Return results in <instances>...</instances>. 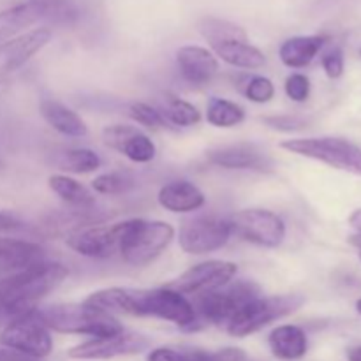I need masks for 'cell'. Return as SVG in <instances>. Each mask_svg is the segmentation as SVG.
Wrapping results in <instances>:
<instances>
[{"label": "cell", "instance_id": "1", "mask_svg": "<svg viewBox=\"0 0 361 361\" xmlns=\"http://www.w3.org/2000/svg\"><path fill=\"white\" fill-rule=\"evenodd\" d=\"M83 303L111 316L126 314V316L155 317L176 324L182 330H197L192 303L169 288H108L92 293Z\"/></svg>", "mask_w": 361, "mask_h": 361}, {"label": "cell", "instance_id": "2", "mask_svg": "<svg viewBox=\"0 0 361 361\" xmlns=\"http://www.w3.org/2000/svg\"><path fill=\"white\" fill-rule=\"evenodd\" d=\"M69 270L62 263H42L0 279V330L32 312L39 303L67 279Z\"/></svg>", "mask_w": 361, "mask_h": 361}, {"label": "cell", "instance_id": "3", "mask_svg": "<svg viewBox=\"0 0 361 361\" xmlns=\"http://www.w3.org/2000/svg\"><path fill=\"white\" fill-rule=\"evenodd\" d=\"M35 314L49 331L56 334L101 338L123 331V326L115 316L92 309L85 303H56L42 309L37 307Z\"/></svg>", "mask_w": 361, "mask_h": 361}, {"label": "cell", "instance_id": "4", "mask_svg": "<svg viewBox=\"0 0 361 361\" xmlns=\"http://www.w3.org/2000/svg\"><path fill=\"white\" fill-rule=\"evenodd\" d=\"M173 238L175 229L168 222L129 219L126 221L118 252L130 267H147L168 249Z\"/></svg>", "mask_w": 361, "mask_h": 361}, {"label": "cell", "instance_id": "5", "mask_svg": "<svg viewBox=\"0 0 361 361\" xmlns=\"http://www.w3.org/2000/svg\"><path fill=\"white\" fill-rule=\"evenodd\" d=\"M257 296H261L259 286L252 281H245V279L228 282L215 291L196 296V303H192V307L196 312L197 328L203 324L228 326L229 321Z\"/></svg>", "mask_w": 361, "mask_h": 361}, {"label": "cell", "instance_id": "6", "mask_svg": "<svg viewBox=\"0 0 361 361\" xmlns=\"http://www.w3.org/2000/svg\"><path fill=\"white\" fill-rule=\"evenodd\" d=\"M303 303H305V298L302 295L257 296L229 321L226 330L231 337H249V335L263 330L274 321L295 314L296 310L302 309Z\"/></svg>", "mask_w": 361, "mask_h": 361}, {"label": "cell", "instance_id": "7", "mask_svg": "<svg viewBox=\"0 0 361 361\" xmlns=\"http://www.w3.org/2000/svg\"><path fill=\"white\" fill-rule=\"evenodd\" d=\"M281 148L300 157L319 161L341 171L361 176V148L342 137H300L286 140Z\"/></svg>", "mask_w": 361, "mask_h": 361}, {"label": "cell", "instance_id": "8", "mask_svg": "<svg viewBox=\"0 0 361 361\" xmlns=\"http://www.w3.org/2000/svg\"><path fill=\"white\" fill-rule=\"evenodd\" d=\"M233 235L259 247L275 249L286 238V222L277 214L261 208L236 212L231 219Z\"/></svg>", "mask_w": 361, "mask_h": 361}, {"label": "cell", "instance_id": "9", "mask_svg": "<svg viewBox=\"0 0 361 361\" xmlns=\"http://www.w3.org/2000/svg\"><path fill=\"white\" fill-rule=\"evenodd\" d=\"M0 344L18 353L44 360L53 351V338L35 310L13 321L0 331Z\"/></svg>", "mask_w": 361, "mask_h": 361}, {"label": "cell", "instance_id": "10", "mask_svg": "<svg viewBox=\"0 0 361 361\" xmlns=\"http://www.w3.org/2000/svg\"><path fill=\"white\" fill-rule=\"evenodd\" d=\"M231 235L229 221L219 217H196L183 222L178 231V243L183 252L203 256L222 249Z\"/></svg>", "mask_w": 361, "mask_h": 361}, {"label": "cell", "instance_id": "11", "mask_svg": "<svg viewBox=\"0 0 361 361\" xmlns=\"http://www.w3.org/2000/svg\"><path fill=\"white\" fill-rule=\"evenodd\" d=\"M236 271H238V268L231 261H203V263L194 264L189 270L183 271L178 279L169 282L166 288L173 289V291L180 293L183 296H201L204 293L215 291V289L222 288L228 282H231Z\"/></svg>", "mask_w": 361, "mask_h": 361}, {"label": "cell", "instance_id": "12", "mask_svg": "<svg viewBox=\"0 0 361 361\" xmlns=\"http://www.w3.org/2000/svg\"><path fill=\"white\" fill-rule=\"evenodd\" d=\"M123 229H126V221L81 228L71 233L66 238V243L80 256L92 257V259H106L118 252Z\"/></svg>", "mask_w": 361, "mask_h": 361}, {"label": "cell", "instance_id": "13", "mask_svg": "<svg viewBox=\"0 0 361 361\" xmlns=\"http://www.w3.org/2000/svg\"><path fill=\"white\" fill-rule=\"evenodd\" d=\"M150 345V338L145 335L123 330L122 334L111 335V337L90 338L83 344L74 345L67 355L73 360H111L118 356L140 355L147 351Z\"/></svg>", "mask_w": 361, "mask_h": 361}, {"label": "cell", "instance_id": "14", "mask_svg": "<svg viewBox=\"0 0 361 361\" xmlns=\"http://www.w3.org/2000/svg\"><path fill=\"white\" fill-rule=\"evenodd\" d=\"M102 140L106 147L118 152L120 155L136 164H148L157 155V147L154 141L134 126H126V123L108 126L102 130Z\"/></svg>", "mask_w": 361, "mask_h": 361}, {"label": "cell", "instance_id": "15", "mask_svg": "<svg viewBox=\"0 0 361 361\" xmlns=\"http://www.w3.org/2000/svg\"><path fill=\"white\" fill-rule=\"evenodd\" d=\"M49 41H51V30L41 27L0 44V81L23 67Z\"/></svg>", "mask_w": 361, "mask_h": 361}, {"label": "cell", "instance_id": "16", "mask_svg": "<svg viewBox=\"0 0 361 361\" xmlns=\"http://www.w3.org/2000/svg\"><path fill=\"white\" fill-rule=\"evenodd\" d=\"M210 164L224 169H245V171L268 173L274 169V159L257 145L236 143L219 147L207 154Z\"/></svg>", "mask_w": 361, "mask_h": 361}, {"label": "cell", "instance_id": "17", "mask_svg": "<svg viewBox=\"0 0 361 361\" xmlns=\"http://www.w3.org/2000/svg\"><path fill=\"white\" fill-rule=\"evenodd\" d=\"M176 63L183 80L194 87L208 85L219 71L217 56L203 46H182L176 51Z\"/></svg>", "mask_w": 361, "mask_h": 361}, {"label": "cell", "instance_id": "18", "mask_svg": "<svg viewBox=\"0 0 361 361\" xmlns=\"http://www.w3.org/2000/svg\"><path fill=\"white\" fill-rule=\"evenodd\" d=\"M44 261L39 243L16 238H0V275H9Z\"/></svg>", "mask_w": 361, "mask_h": 361}, {"label": "cell", "instance_id": "19", "mask_svg": "<svg viewBox=\"0 0 361 361\" xmlns=\"http://www.w3.org/2000/svg\"><path fill=\"white\" fill-rule=\"evenodd\" d=\"M157 201L164 210L173 214H190L200 210L204 204L203 190L187 180H176V182L166 183L157 194Z\"/></svg>", "mask_w": 361, "mask_h": 361}, {"label": "cell", "instance_id": "20", "mask_svg": "<svg viewBox=\"0 0 361 361\" xmlns=\"http://www.w3.org/2000/svg\"><path fill=\"white\" fill-rule=\"evenodd\" d=\"M42 18H46V11L42 4L35 0L0 11V44L21 35V32H25Z\"/></svg>", "mask_w": 361, "mask_h": 361}, {"label": "cell", "instance_id": "21", "mask_svg": "<svg viewBox=\"0 0 361 361\" xmlns=\"http://www.w3.org/2000/svg\"><path fill=\"white\" fill-rule=\"evenodd\" d=\"M268 345L275 358L284 361L302 360L309 351L307 334L296 324H282L268 335Z\"/></svg>", "mask_w": 361, "mask_h": 361}, {"label": "cell", "instance_id": "22", "mask_svg": "<svg viewBox=\"0 0 361 361\" xmlns=\"http://www.w3.org/2000/svg\"><path fill=\"white\" fill-rule=\"evenodd\" d=\"M39 109H41V115L46 120V123L51 129H55L56 133L62 134V136L83 137L88 134V127L85 120L76 111L62 104V102L53 101V99H44L41 106H39Z\"/></svg>", "mask_w": 361, "mask_h": 361}, {"label": "cell", "instance_id": "23", "mask_svg": "<svg viewBox=\"0 0 361 361\" xmlns=\"http://www.w3.org/2000/svg\"><path fill=\"white\" fill-rule=\"evenodd\" d=\"M147 361H247V355L238 348H226L219 351L157 348L148 353Z\"/></svg>", "mask_w": 361, "mask_h": 361}, {"label": "cell", "instance_id": "24", "mask_svg": "<svg viewBox=\"0 0 361 361\" xmlns=\"http://www.w3.org/2000/svg\"><path fill=\"white\" fill-rule=\"evenodd\" d=\"M326 44L324 35H296L282 42L279 49L282 63L291 69H302L307 67Z\"/></svg>", "mask_w": 361, "mask_h": 361}, {"label": "cell", "instance_id": "25", "mask_svg": "<svg viewBox=\"0 0 361 361\" xmlns=\"http://www.w3.org/2000/svg\"><path fill=\"white\" fill-rule=\"evenodd\" d=\"M214 55L222 62L242 69H261L267 66V56L259 48L250 44L249 41H226L212 46Z\"/></svg>", "mask_w": 361, "mask_h": 361}, {"label": "cell", "instance_id": "26", "mask_svg": "<svg viewBox=\"0 0 361 361\" xmlns=\"http://www.w3.org/2000/svg\"><path fill=\"white\" fill-rule=\"evenodd\" d=\"M48 185L63 203L71 204V207L87 208L95 203V196L90 192V189L71 176L51 175L48 178Z\"/></svg>", "mask_w": 361, "mask_h": 361}, {"label": "cell", "instance_id": "27", "mask_svg": "<svg viewBox=\"0 0 361 361\" xmlns=\"http://www.w3.org/2000/svg\"><path fill=\"white\" fill-rule=\"evenodd\" d=\"M197 30L207 39L210 46L226 41H249L247 32L240 25L233 23L229 20H221V18H203L197 23Z\"/></svg>", "mask_w": 361, "mask_h": 361}, {"label": "cell", "instance_id": "28", "mask_svg": "<svg viewBox=\"0 0 361 361\" xmlns=\"http://www.w3.org/2000/svg\"><path fill=\"white\" fill-rule=\"evenodd\" d=\"M207 120L210 126L229 129L240 126L245 120V109L228 99L212 97L207 106Z\"/></svg>", "mask_w": 361, "mask_h": 361}, {"label": "cell", "instance_id": "29", "mask_svg": "<svg viewBox=\"0 0 361 361\" xmlns=\"http://www.w3.org/2000/svg\"><path fill=\"white\" fill-rule=\"evenodd\" d=\"M166 122L176 127H192L201 122V113L196 106L175 95H166V109L162 113Z\"/></svg>", "mask_w": 361, "mask_h": 361}, {"label": "cell", "instance_id": "30", "mask_svg": "<svg viewBox=\"0 0 361 361\" xmlns=\"http://www.w3.org/2000/svg\"><path fill=\"white\" fill-rule=\"evenodd\" d=\"M101 164V157L90 148H71L62 155V161H60V168L71 173H78V175L97 171Z\"/></svg>", "mask_w": 361, "mask_h": 361}, {"label": "cell", "instance_id": "31", "mask_svg": "<svg viewBox=\"0 0 361 361\" xmlns=\"http://www.w3.org/2000/svg\"><path fill=\"white\" fill-rule=\"evenodd\" d=\"M242 94L249 101L257 102V104H264V102H270L274 99L275 85L271 83L270 78L250 76L245 78V83L242 85Z\"/></svg>", "mask_w": 361, "mask_h": 361}, {"label": "cell", "instance_id": "32", "mask_svg": "<svg viewBox=\"0 0 361 361\" xmlns=\"http://www.w3.org/2000/svg\"><path fill=\"white\" fill-rule=\"evenodd\" d=\"M129 116L136 123H140V126L152 130L164 129L166 123H168L164 120V116H162V113L157 111L155 108H152L147 102H134V104H130Z\"/></svg>", "mask_w": 361, "mask_h": 361}, {"label": "cell", "instance_id": "33", "mask_svg": "<svg viewBox=\"0 0 361 361\" xmlns=\"http://www.w3.org/2000/svg\"><path fill=\"white\" fill-rule=\"evenodd\" d=\"M130 180L122 173H104V175L95 176L92 182V189L97 194H104V196H116L129 189Z\"/></svg>", "mask_w": 361, "mask_h": 361}, {"label": "cell", "instance_id": "34", "mask_svg": "<svg viewBox=\"0 0 361 361\" xmlns=\"http://www.w3.org/2000/svg\"><path fill=\"white\" fill-rule=\"evenodd\" d=\"M286 94L291 101L295 102H305L310 95V80L305 74L293 73L289 74L288 80H286Z\"/></svg>", "mask_w": 361, "mask_h": 361}, {"label": "cell", "instance_id": "35", "mask_svg": "<svg viewBox=\"0 0 361 361\" xmlns=\"http://www.w3.org/2000/svg\"><path fill=\"white\" fill-rule=\"evenodd\" d=\"M264 126L270 129L282 130V133H293V130H300L307 127V120L302 116L296 115H274V116H264L263 118Z\"/></svg>", "mask_w": 361, "mask_h": 361}, {"label": "cell", "instance_id": "36", "mask_svg": "<svg viewBox=\"0 0 361 361\" xmlns=\"http://www.w3.org/2000/svg\"><path fill=\"white\" fill-rule=\"evenodd\" d=\"M323 69L326 73L328 78L331 80H337V78L342 76L344 73V53H342L341 48H331L328 49L323 55Z\"/></svg>", "mask_w": 361, "mask_h": 361}, {"label": "cell", "instance_id": "37", "mask_svg": "<svg viewBox=\"0 0 361 361\" xmlns=\"http://www.w3.org/2000/svg\"><path fill=\"white\" fill-rule=\"evenodd\" d=\"M23 228L20 221L16 217L9 214H4L0 212V233H11V231H18V229Z\"/></svg>", "mask_w": 361, "mask_h": 361}, {"label": "cell", "instance_id": "38", "mask_svg": "<svg viewBox=\"0 0 361 361\" xmlns=\"http://www.w3.org/2000/svg\"><path fill=\"white\" fill-rule=\"evenodd\" d=\"M0 361H44L39 358H32V356L23 355V353H18L14 349L9 348H0Z\"/></svg>", "mask_w": 361, "mask_h": 361}, {"label": "cell", "instance_id": "39", "mask_svg": "<svg viewBox=\"0 0 361 361\" xmlns=\"http://www.w3.org/2000/svg\"><path fill=\"white\" fill-rule=\"evenodd\" d=\"M349 224H351L356 231L361 233V208H358L356 212H353L351 217H349Z\"/></svg>", "mask_w": 361, "mask_h": 361}, {"label": "cell", "instance_id": "40", "mask_svg": "<svg viewBox=\"0 0 361 361\" xmlns=\"http://www.w3.org/2000/svg\"><path fill=\"white\" fill-rule=\"evenodd\" d=\"M348 360L349 361H361V345H356V348L349 349Z\"/></svg>", "mask_w": 361, "mask_h": 361}, {"label": "cell", "instance_id": "41", "mask_svg": "<svg viewBox=\"0 0 361 361\" xmlns=\"http://www.w3.org/2000/svg\"><path fill=\"white\" fill-rule=\"evenodd\" d=\"M349 242H351L355 247H358V249H360V259H361V233H358V235H355V236H351V238H349Z\"/></svg>", "mask_w": 361, "mask_h": 361}, {"label": "cell", "instance_id": "42", "mask_svg": "<svg viewBox=\"0 0 361 361\" xmlns=\"http://www.w3.org/2000/svg\"><path fill=\"white\" fill-rule=\"evenodd\" d=\"M356 309H358V312L361 314V298L358 300V303H356Z\"/></svg>", "mask_w": 361, "mask_h": 361}, {"label": "cell", "instance_id": "43", "mask_svg": "<svg viewBox=\"0 0 361 361\" xmlns=\"http://www.w3.org/2000/svg\"><path fill=\"white\" fill-rule=\"evenodd\" d=\"M360 55H361V51H360Z\"/></svg>", "mask_w": 361, "mask_h": 361}]
</instances>
